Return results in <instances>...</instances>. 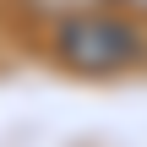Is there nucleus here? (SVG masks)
I'll return each instance as SVG.
<instances>
[{
    "label": "nucleus",
    "mask_w": 147,
    "mask_h": 147,
    "mask_svg": "<svg viewBox=\"0 0 147 147\" xmlns=\"http://www.w3.org/2000/svg\"><path fill=\"white\" fill-rule=\"evenodd\" d=\"M142 49L147 44H142V33H136V22L120 16V11H76V16H65L60 33H55L60 65L82 71V76L125 71V65L142 60Z\"/></svg>",
    "instance_id": "f257e3e1"
},
{
    "label": "nucleus",
    "mask_w": 147,
    "mask_h": 147,
    "mask_svg": "<svg viewBox=\"0 0 147 147\" xmlns=\"http://www.w3.org/2000/svg\"><path fill=\"white\" fill-rule=\"evenodd\" d=\"M125 11H136V16H147V0H120Z\"/></svg>",
    "instance_id": "f03ea898"
}]
</instances>
